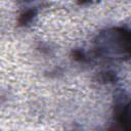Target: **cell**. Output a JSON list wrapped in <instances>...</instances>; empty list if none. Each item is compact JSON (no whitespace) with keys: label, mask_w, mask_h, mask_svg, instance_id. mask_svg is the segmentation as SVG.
Wrapping results in <instances>:
<instances>
[{"label":"cell","mask_w":131,"mask_h":131,"mask_svg":"<svg viewBox=\"0 0 131 131\" xmlns=\"http://www.w3.org/2000/svg\"><path fill=\"white\" fill-rule=\"evenodd\" d=\"M34 14H35V11H34V10H28L27 12H25V13L21 15L19 21H20L21 24H26V23H28L29 20L32 19V17L34 16Z\"/></svg>","instance_id":"obj_1"}]
</instances>
